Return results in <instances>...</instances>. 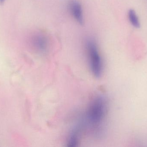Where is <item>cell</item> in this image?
I'll return each instance as SVG.
<instances>
[{
  "mask_svg": "<svg viewBox=\"0 0 147 147\" xmlns=\"http://www.w3.org/2000/svg\"><path fill=\"white\" fill-rule=\"evenodd\" d=\"M107 109L106 101L103 97L98 96L91 103L86 114V122L94 128L99 127L104 119Z\"/></svg>",
  "mask_w": 147,
  "mask_h": 147,
  "instance_id": "1",
  "label": "cell"
},
{
  "mask_svg": "<svg viewBox=\"0 0 147 147\" xmlns=\"http://www.w3.org/2000/svg\"><path fill=\"white\" fill-rule=\"evenodd\" d=\"M86 49L92 74L96 78L101 77L102 70V60L96 42L89 39L86 43Z\"/></svg>",
  "mask_w": 147,
  "mask_h": 147,
  "instance_id": "2",
  "label": "cell"
},
{
  "mask_svg": "<svg viewBox=\"0 0 147 147\" xmlns=\"http://www.w3.org/2000/svg\"><path fill=\"white\" fill-rule=\"evenodd\" d=\"M69 8L71 14L76 21L80 24H84L83 9L80 3L76 0H72L69 3Z\"/></svg>",
  "mask_w": 147,
  "mask_h": 147,
  "instance_id": "3",
  "label": "cell"
},
{
  "mask_svg": "<svg viewBox=\"0 0 147 147\" xmlns=\"http://www.w3.org/2000/svg\"><path fill=\"white\" fill-rule=\"evenodd\" d=\"M31 40L33 46L37 51L42 53L46 52L48 47V41L45 35L37 34L32 36Z\"/></svg>",
  "mask_w": 147,
  "mask_h": 147,
  "instance_id": "4",
  "label": "cell"
},
{
  "mask_svg": "<svg viewBox=\"0 0 147 147\" xmlns=\"http://www.w3.org/2000/svg\"><path fill=\"white\" fill-rule=\"evenodd\" d=\"M81 129L82 125L76 127L73 130H72V132L70 134L68 140V146H76V145L78 144Z\"/></svg>",
  "mask_w": 147,
  "mask_h": 147,
  "instance_id": "5",
  "label": "cell"
},
{
  "mask_svg": "<svg viewBox=\"0 0 147 147\" xmlns=\"http://www.w3.org/2000/svg\"><path fill=\"white\" fill-rule=\"evenodd\" d=\"M128 18L129 21L134 26L137 28L140 27V21L134 10L133 9H130L129 10L128 12Z\"/></svg>",
  "mask_w": 147,
  "mask_h": 147,
  "instance_id": "6",
  "label": "cell"
},
{
  "mask_svg": "<svg viewBox=\"0 0 147 147\" xmlns=\"http://www.w3.org/2000/svg\"><path fill=\"white\" fill-rule=\"evenodd\" d=\"M3 1H4V0H0V1L1 2H3Z\"/></svg>",
  "mask_w": 147,
  "mask_h": 147,
  "instance_id": "7",
  "label": "cell"
}]
</instances>
